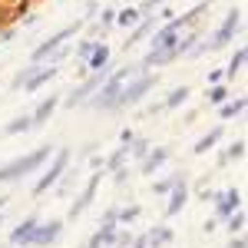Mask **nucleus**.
Segmentation results:
<instances>
[{
	"label": "nucleus",
	"instance_id": "nucleus-18",
	"mask_svg": "<svg viewBox=\"0 0 248 248\" xmlns=\"http://www.w3.org/2000/svg\"><path fill=\"white\" fill-rule=\"evenodd\" d=\"M218 139H222V126H215V129H212L209 136H202V139H199V142H195V149H192V153H209L212 146H215V142H218Z\"/></svg>",
	"mask_w": 248,
	"mask_h": 248
},
{
	"label": "nucleus",
	"instance_id": "nucleus-38",
	"mask_svg": "<svg viewBox=\"0 0 248 248\" xmlns=\"http://www.w3.org/2000/svg\"><path fill=\"white\" fill-rule=\"evenodd\" d=\"M159 3H162V0H149V3H146V10H153V7H159Z\"/></svg>",
	"mask_w": 248,
	"mask_h": 248
},
{
	"label": "nucleus",
	"instance_id": "nucleus-31",
	"mask_svg": "<svg viewBox=\"0 0 248 248\" xmlns=\"http://www.w3.org/2000/svg\"><path fill=\"white\" fill-rule=\"evenodd\" d=\"M93 50H96V40H90V43H83V46L77 50V57L79 60H90V53H93Z\"/></svg>",
	"mask_w": 248,
	"mask_h": 248
},
{
	"label": "nucleus",
	"instance_id": "nucleus-32",
	"mask_svg": "<svg viewBox=\"0 0 248 248\" xmlns=\"http://www.w3.org/2000/svg\"><path fill=\"white\" fill-rule=\"evenodd\" d=\"M172 186H175V175H172V179H162V182H155V192H159V195H166Z\"/></svg>",
	"mask_w": 248,
	"mask_h": 248
},
{
	"label": "nucleus",
	"instance_id": "nucleus-12",
	"mask_svg": "<svg viewBox=\"0 0 248 248\" xmlns=\"http://www.w3.org/2000/svg\"><path fill=\"white\" fill-rule=\"evenodd\" d=\"M57 73H60V70L53 66V63H50V66H40L37 73H27V79H23V90H27V93H33V90H40V86L46 83V79H53Z\"/></svg>",
	"mask_w": 248,
	"mask_h": 248
},
{
	"label": "nucleus",
	"instance_id": "nucleus-23",
	"mask_svg": "<svg viewBox=\"0 0 248 248\" xmlns=\"http://www.w3.org/2000/svg\"><path fill=\"white\" fill-rule=\"evenodd\" d=\"M30 129V116H20V119H14V123H7V129L3 133L7 136H17V133H27Z\"/></svg>",
	"mask_w": 248,
	"mask_h": 248
},
{
	"label": "nucleus",
	"instance_id": "nucleus-10",
	"mask_svg": "<svg viewBox=\"0 0 248 248\" xmlns=\"http://www.w3.org/2000/svg\"><path fill=\"white\" fill-rule=\"evenodd\" d=\"M235 209H242V192L238 189H225L222 195H215V215L218 218H229Z\"/></svg>",
	"mask_w": 248,
	"mask_h": 248
},
{
	"label": "nucleus",
	"instance_id": "nucleus-25",
	"mask_svg": "<svg viewBox=\"0 0 248 248\" xmlns=\"http://www.w3.org/2000/svg\"><path fill=\"white\" fill-rule=\"evenodd\" d=\"M245 50H235V57H232V63H229V70H225V73H229V77H235V73H242V66H245Z\"/></svg>",
	"mask_w": 248,
	"mask_h": 248
},
{
	"label": "nucleus",
	"instance_id": "nucleus-20",
	"mask_svg": "<svg viewBox=\"0 0 248 248\" xmlns=\"http://www.w3.org/2000/svg\"><path fill=\"white\" fill-rule=\"evenodd\" d=\"M242 229H245V209H235L229 215V232L232 235H242Z\"/></svg>",
	"mask_w": 248,
	"mask_h": 248
},
{
	"label": "nucleus",
	"instance_id": "nucleus-30",
	"mask_svg": "<svg viewBox=\"0 0 248 248\" xmlns=\"http://www.w3.org/2000/svg\"><path fill=\"white\" fill-rule=\"evenodd\" d=\"M149 27H153L149 20H146V23H139V27H136V33H133V37H129V46H133V43H136V40H139V37H146V33H149Z\"/></svg>",
	"mask_w": 248,
	"mask_h": 248
},
{
	"label": "nucleus",
	"instance_id": "nucleus-34",
	"mask_svg": "<svg viewBox=\"0 0 248 248\" xmlns=\"http://www.w3.org/2000/svg\"><path fill=\"white\" fill-rule=\"evenodd\" d=\"M129 248H149V242H146V235H139V238H133V242H129Z\"/></svg>",
	"mask_w": 248,
	"mask_h": 248
},
{
	"label": "nucleus",
	"instance_id": "nucleus-37",
	"mask_svg": "<svg viewBox=\"0 0 248 248\" xmlns=\"http://www.w3.org/2000/svg\"><path fill=\"white\" fill-rule=\"evenodd\" d=\"M229 248H245V238H242V235H232V245Z\"/></svg>",
	"mask_w": 248,
	"mask_h": 248
},
{
	"label": "nucleus",
	"instance_id": "nucleus-17",
	"mask_svg": "<svg viewBox=\"0 0 248 248\" xmlns=\"http://www.w3.org/2000/svg\"><path fill=\"white\" fill-rule=\"evenodd\" d=\"M106 63H109V50L96 43V50H93V53H90V60H86V70H103Z\"/></svg>",
	"mask_w": 248,
	"mask_h": 248
},
{
	"label": "nucleus",
	"instance_id": "nucleus-15",
	"mask_svg": "<svg viewBox=\"0 0 248 248\" xmlns=\"http://www.w3.org/2000/svg\"><path fill=\"white\" fill-rule=\"evenodd\" d=\"M57 96H50V99H43V103H40L37 106V113L30 116V126H43V123H46V119H50V116H53V109H57Z\"/></svg>",
	"mask_w": 248,
	"mask_h": 248
},
{
	"label": "nucleus",
	"instance_id": "nucleus-35",
	"mask_svg": "<svg viewBox=\"0 0 248 248\" xmlns=\"http://www.w3.org/2000/svg\"><path fill=\"white\" fill-rule=\"evenodd\" d=\"M119 139H123V146H129V142H133L136 136H133V133H129V129H123V133H119Z\"/></svg>",
	"mask_w": 248,
	"mask_h": 248
},
{
	"label": "nucleus",
	"instance_id": "nucleus-26",
	"mask_svg": "<svg viewBox=\"0 0 248 248\" xmlns=\"http://www.w3.org/2000/svg\"><path fill=\"white\" fill-rule=\"evenodd\" d=\"M139 218V205H129V209H116V222H136Z\"/></svg>",
	"mask_w": 248,
	"mask_h": 248
},
{
	"label": "nucleus",
	"instance_id": "nucleus-3",
	"mask_svg": "<svg viewBox=\"0 0 248 248\" xmlns=\"http://www.w3.org/2000/svg\"><path fill=\"white\" fill-rule=\"evenodd\" d=\"M70 169V149H57V155H53V162H50V169L43 172L37 179V186H33V195H43V192L50 189L53 182H57L63 172Z\"/></svg>",
	"mask_w": 248,
	"mask_h": 248
},
{
	"label": "nucleus",
	"instance_id": "nucleus-2",
	"mask_svg": "<svg viewBox=\"0 0 248 248\" xmlns=\"http://www.w3.org/2000/svg\"><path fill=\"white\" fill-rule=\"evenodd\" d=\"M50 146H40V149H33V153L20 155V159H14V162H7L3 169H0V186L3 182H14V179H20V175H27V172H33L37 166H43L46 159H50Z\"/></svg>",
	"mask_w": 248,
	"mask_h": 248
},
{
	"label": "nucleus",
	"instance_id": "nucleus-29",
	"mask_svg": "<svg viewBox=\"0 0 248 248\" xmlns=\"http://www.w3.org/2000/svg\"><path fill=\"white\" fill-rule=\"evenodd\" d=\"M129 242H133V232H116L113 245H119V248H129Z\"/></svg>",
	"mask_w": 248,
	"mask_h": 248
},
{
	"label": "nucleus",
	"instance_id": "nucleus-33",
	"mask_svg": "<svg viewBox=\"0 0 248 248\" xmlns=\"http://www.w3.org/2000/svg\"><path fill=\"white\" fill-rule=\"evenodd\" d=\"M113 175H116V186H126V179H129V169L123 166V169H116Z\"/></svg>",
	"mask_w": 248,
	"mask_h": 248
},
{
	"label": "nucleus",
	"instance_id": "nucleus-5",
	"mask_svg": "<svg viewBox=\"0 0 248 248\" xmlns=\"http://www.w3.org/2000/svg\"><path fill=\"white\" fill-rule=\"evenodd\" d=\"M186 202H189V175H186V172H179V175H175V186L169 189V205H166V215H179Z\"/></svg>",
	"mask_w": 248,
	"mask_h": 248
},
{
	"label": "nucleus",
	"instance_id": "nucleus-4",
	"mask_svg": "<svg viewBox=\"0 0 248 248\" xmlns=\"http://www.w3.org/2000/svg\"><path fill=\"white\" fill-rule=\"evenodd\" d=\"M153 86H155V77H139V73H136V77L129 79V83H126L123 90H119V106H129V103H139V99H142V96L149 93Z\"/></svg>",
	"mask_w": 248,
	"mask_h": 248
},
{
	"label": "nucleus",
	"instance_id": "nucleus-14",
	"mask_svg": "<svg viewBox=\"0 0 248 248\" xmlns=\"http://www.w3.org/2000/svg\"><path fill=\"white\" fill-rule=\"evenodd\" d=\"M166 159H169V149H149V153L142 155V175H153Z\"/></svg>",
	"mask_w": 248,
	"mask_h": 248
},
{
	"label": "nucleus",
	"instance_id": "nucleus-8",
	"mask_svg": "<svg viewBox=\"0 0 248 248\" xmlns=\"http://www.w3.org/2000/svg\"><path fill=\"white\" fill-rule=\"evenodd\" d=\"M238 23H242V14H238V10H232L229 17H225V23H222V27L215 30V37L209 40V46H212V50H218V46H225V43H229V40L235 37V30H238Z\"/></svg>",
	"mask_w": 248,
	"mask_h": 248
},
{
	"label": "nucleus",
	"instance_id": "nucleus-16",
	"mask_svg": "<svg viewBox=\"0 0 248 248\" xmlns=\"http://www.w3.org/2000/svg\"><path fill=\"white\" fill-rule=\"evenodd\" d=\"M146 242H149V248H162L172 242V229L169 225H159V229H153L149 235H146Z\"/></svg>",
	"mask_w": 248,
	"mask_h": 248
},
{
	"label": "nucleus",
	"instance_id": "nucleus-19",
	"mask_svg": "<svg viewBox=\"0 0 248 248\" xmlns=\"http://www.w3.org/2000/svg\"><path fill=\"white\" fill-rule=\"evenodd\" d=\"M126 159H129V146H119V149H116V153L109 155L103 166H106L109 172H116V169H123V166H126Z\"/></svg>",
	"mask_w": 248,
	"mask_h": 248
},
{
	"label": "nucleus",
	"instance_id": "nucleus-7",
	"mask_svg": "<svg viewBox=\"0 0 248 248\" xmlns=\"http://www.w3.org/2000/svg\"><path fill=\"white\" fill-rule=\"evenodd\" d=\"M77 30H79V20L73 23V27H63L60 33H53V37L46 40V43H40L37 50H33V60H37V63H40V60H46L50 53H53V50H57V46H63V40H70L73 33H77Z\"/></svg>",
	"mask_w": 248,
	"mask_h": 248
},
{
	"label": "nucleus",
	"instance_id": "nucleus-1",
	"mask_svg": "<svg viewBox=\"0 0 248 248\" xmlns=\"http://www.w3.org/2000/svg\"><path fill=\"white\" fill-rule=\"evenodd\" d=\"M133 77H136L133 66H126V70L113 73V77H106L99 86H96V96L90 99V103H93L96 109H116V106H119V90H123Z\"/></svg>",
	"mask_w": 248,
	"mask_h": 248
},
{
	"label": "nucleus",
	"instance_id": "nucleus-9",
	"mask_svg": "<svg viewBox=\"0 0 248 248\" xmlns=\"http://www.w3.org/2000/svg\"><path fill=\"white\" fill-rule=\"evenodd\" d=\"M99 179H103V172H96V175H90V182H86V189L79 192V199L70 205V218H79L83 212H86V205L93 202V195H96V189H99Z\"/></svg>",
	"mask_w": 248,
	"mask_h": 248
},
{
	"label": "nucleus",
	"instance_id": "nucleus-40",
	"mask_svg": "<svg viewBox=\"0 0 248 248\" xmlns=\"http://www.w3.org/2000/svg\"><path fill=\"white\" fill-rule=\"evenodd\" d=\"M0 225H3V215H0Z\"/></svg>",
	"mask_w": 248,
	"mask_h": 248
},
{
	"label": "nucleus",
	"instance_id": "nucleus-36",
	"mask_svg": "<svg viewBox=\"0 0 248 248\" xmlns=\"http://www.w3.org/2000/svg\"><path fill=\"white\" fill-rule=\"evenodd\" d=\"M113 20H116V14H113V10H103V27H109Z\"/></svg>",
	"mask_w": 248,
	"mask_h": 248
},
{
	"label": "nucleus",
	"instance_id": "nucleus-21",
	"mask_svg": "<svg viewBox=\"0 0 248 248\" xmlns=\"http://www.w3.org/2000/svg\"><path fill=\"white\" fill-rule=\"evenodd\" d=\"M186 96H189V86H179V90H172V93H169V99H166L162 106H166V109H175L179 103H186Z\"/></svg>",
	"mask_w": 248,
	"mask_h": 248
},
{
	"label": "nucleus",
	"instance_id": "nucleus-22",
	"mask_svg": "<svg viewBox=\"0 0 248 248\" xmlns=\"http://www.w3.org/2000/svg\"><path fill=\"white\" fill-rule=\"evenodd\" d=\"M245 113V99H235V103H222V119H232V116Z\"/></svg>",
	"mask_w": 248,
	"mask_h": 248
},
{
	"label": "nucleus",
	"instance_id": "nucleus-39",
	"mask_svg": "<svg viewBox=\"0 0 248 248\" xmlns=\"http://www.w3.org/2000/svg\"><path fill=\"white\" fill-rule=\"evenodd\" d=\"M3 202H7V199H0V209H3Z\"/></svg>",
	"mask_w": 248,
	"mask_h": 248
},
{
	"label": "nucleus",
	"instance_id": "nucleus-24",
	"mask_svg": "<svg viewBox=\"0 0 248 248\" xmlns=\"http://www.w3.org/2000/svg\"><path fill=\"white\" fill-rule=\"evenodd\" d=\"M229 159H235V162H238V159H245V139L232 142V149H229L225 155H222V162H229Z\"/></svg>",
	"mask_w": 248,
	"mask_h": 248
},
{
	"label": "nucleus",
	"instance_id": "nucleus-6",
	"mask_svg": "<svg viewBox=\"0 0 248 248\" xmlns=\"http://www.w3.org/2000/svg\"><path fill=\"white\" fill-rule=\"evenodd\" d=\"M106 77H109V70L103 66V70H96V73H93L90 79H83V83H79L77 90H73V96L66 99V106H77V103H86V99H90V96L96 93V86H99V83H103Z\"/></svg>",
	"mask_w": 248,
	"mask_h": 248
},
{
	"label": "nucleus",
	"instance_id": "nucleus-27",
	"mask_svg": "<svg viewBox=\"0 0 248 248\" xmlns=\"http://www.w3.org/2000/svg\"><path fill=\"white\" fill-rule=\"evenodd\" d=\"M229 99V90H222V86H212L209 90V103H215V106H222Z\"/></svg>",
	"mask_w": 248,
	"mask_h": 248
},
{
	"label": "nucleus",
	"instance_id": "nucleus-28",
	"mask_svg": "<svg viewBox=\"0 0 248 248\" xmlns=\"http://www.w3.org/2000/svg\"><path fill=\"white\" fill-rule=\"evenodd\" d=\"M116 23H123V27H133V23H139V10H123V14L116 17Z\"/></svg>",
	"mask_w": 248,
	"mask_h": 248
},
{
	"label": "nucleus",
	"instance_id": "nucleus-11",
	"mask_svg": "<svg viewBox=\"0 0 248 248\" xmlns=\"http://www.w3.org/2000/svg\"><path fill=\"white\" fill-rule=\"evenodd\" d=\"M60 235H63V222H60V218H53V222H46V225H37V232H33V242H30V245L46 248V245H53Z\"/></svg>",
	"mask_w": 248,
	"mask_h": 248
},
{
	"label": "nucleus",
	"instance_id": "nucleus-13",
	"mask_svg": "<svg viewBox=\"0 0 248 248\" xmlns=\"http://www.w3.org/2000/svg\"><path fill=\"white\" fill-rule=\"evenodd\" d=\"M37 225H40L37 218H23L17 229L10 232V242H14V245H23V248H27L30 242H33V232H37Z\"/></svg>",
	"mask_w": 248,
	"mask_h": 248
}]
</instances>
